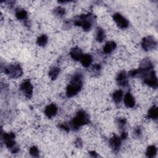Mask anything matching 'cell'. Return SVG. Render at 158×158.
Returning <instances> with one entry per match:
<instances>
[{
    "label": "cell",
    "mask_w": 158,
    "mask_h": 158,
    "mask_svg": "<svg viewBox=\"0 0 158 158\" xmlns=\"http://www.w3.org/2000/svg\"><path fill=\"white\" fill-rule=\"evenodd\" d=\"M59 127H60L61 129H62V130H65V131H66V132H69V127H68V126H67L66 123L60 124V125H59Z\"/></svg>",
    "instance_id": "cell-27"
},
{
    "label": "cell",
    "mask_w": 158,
    "mask_h": 158,
    "mask_svg": "<svg viewBox=\"0 0 158 158\" xmlns=\"http://www.w3.org/2000/svg\"><path fill=\"white\" fill-rule=\"evenodd\" d=\"M157 108L156 106H153L149 110L147 114V117L152 119H157Z\"/></svg>",
    "instance_id": "cell-17"
},
{
    "label": "cell",
    "mask_w": 158,
    "mask_h": 158,
    "mask_svg": "<svg viewBox=\"0 0 158 158\" xmlns=\"http://www.w3.org/2000/svg\"><path fill=\"white\" fill-rule=\"evenodd\" d=\"M82 87V76L78 74L75 75L72 78L70 84L67 86L66 90V95L67 97L71 98L76 95Z\"/></svg>",
    "instance_id": "cell-1"
},
{
    "label": "cell",
    "mask_w": 158,
    "mask_h": 158,
    "mask_svg": "<svg viewBox=\"0 0 158 158\" xmlns=\"http://www.w3.org/2000/svg\"><path fill=\"white\" fill-rule=\"evenodd\" d=\"M48 42V37L46 35H42L40 37L38 38L37 39V44L39 46L41 47H44L45 44H46Z\"/></svg>",
    "instance_id": "cell-22"
},
{
    "label": "cell",
    "mask_w": 158,
    "mask_h": 158,
    "mask_svg": "<svg viewBox=\"0 0 158 158\" xmlns=\"http://www.w3.org/2000/svg\"><path fill=\"white\" fill-rule=\"evenodd\" d=\"M126 123V120L125 119H120L118 120L119 127L120 128H122L124 126H125Z\"/></svg>",
    "instance_id": "cell-26"
},
{
    "label": "cell",
    "mask_w": 158,
    "mask_h": 158,
    "mask_svg": "<svg viewBox=\"0 0 158 158\" xmlns=\"http://www.w3.org/2000/svg\"><path fill=\"white\" fill-rule=\"evenodd\" d=\"M124 103L125 105L128 108H133L135 104V101L132 96V95L130 93H127L124 97Z\"/></svg>",
    "instance_id": "cell-14"
},
{
    "label": "cell",
    "mask_w": 158,
    "mask_h": 158,
    "mask_svg": "<svg viewBox=\"0 0 158 158\" xmlns=\"http://www.w3.org/2000/svg\"><path fill=\"white\" fill-rule=\"evenodd\" d=\"M16 17L19 20H24L26 19L27 17V13L24 10H20L17 11L16 14Z\"/></svg>",
    "instance_id": "cell-23"
},
{
    "label": "cell",
    "mask_w": 158,
    "mask_h": 158,
    "mask_svg": "<svg viewBox=\"0 0 158 158\" xmlns=\"http://www.w3.org/2000/svg\"><path fill=\"white\" fill-rule=\"evenodd\" d=\"M54 13L58 15V16H62L63 15L65 14V11L64 8H61V7H58L54 10Z\"/></svg>",
    "instance_id": "cell-24"
},
{
    "label": "cell",
    "mask_w": 158,
    "mask_h": 158,
    "mask_svg": "<svg viewBox=\"0 0 158 158\" xmlns=\"http://www.w3.org/2000/svg\"><path fill=\"white\" fill-rule=\"evenodd\" d=\"M157 153V148L154 145L150 146L146 150V156L148 157H153L156 156Z\"/></svg>",
    "instance_id": "cell-19"
},
{
    "label": "cell",
    "mask_w": 158,
    "mask_h": 158,
    "mask_svg": "<svg viewBox=\"0 0 158 158\" xmlns=\"http://www.w3.org/2000/svg\"><path fill=\"white\" fill-rule=\"evenodd\" d=\"M116 81L120 86L122 87H125L127 85V74L126 72L122 71L120 72L116 78Z\"/></svg>",
    "instance_id": "cell-12"
},
{
    "label": "cell",
    "mask_w": 158,
    "mask_h": 158,
    "mask_svg": "<svg viewBox=\"0 0 158 158\" xmlns=\"http://www.w3.org/2000/svg\"><path fill=\"white\" fill-rule=\"evenodd\" d=\"M15 135L13 133H4L3 136V139L6 144L7 148L11 149V152L13 153H16L19 151V148L16 147V143L14 141L15 139Z\"/></svg>",
    "instance_id": "cell-4"
},
{
    "label": "cell",
    "mask_w": 158,
    "mask_h": 158,
    "mask_svg": "<svg viewBox=\"0 0 158 158\" xmlns=\"http://www.w3.org/2000/svg\"><path fill=\"white\" fill-rule=\"evenodd\" d=\"M75 146H77V148H81V147H82V140H81V138H78L77 139V140L75 141Z\"/></svg>",
    "instance_id": "cell-28"
},
{
    "label": "cell",
    "mask_w": 158,
    "mask_h": 158,
    "mask_svg": "<svg viewBox=\"0 0 158 158\" xmlns=\"http://www.w3.org/2000/svg\"><path fill=\"white\" fill-rule=\"evenodd\" d=\"M100 68H101L100 65L97 64H95V65H93V69L94 71H99Z\"/></svg>",
    "instance_id": "cell-29"
},
{
    "label": "cell",
    "mask_w": 158,
    "mask_h": 158,
    "mask_svg": "<svg viewBox=\"0 0 158 158\" xmlns=\"http://www.w3.org/2000/svg\"><path fill=\"white\" fill-rule=\"evenodd\" d=\"M123 96V92L122 90H117L115 92L113 95H112V98L116 103H119L120 102Z\"/></svg>",
    "instance_id": "cell-21"
},
{
    "label": "cell",
    "mask_w": 158,
    "mask_h": 158,
    "mask_svg": "<svg viewBox=\"0 0 158 158\" xmlns=\"http://www.w3.org/2000/svg\"><path fill=\"white\" fill-rule=\"evenodd\" d=\"M90 122L88 115L84 111L77 112L76 116L71 121V126L74 130H77L79 127Z\"/></svg>",
    "instance_id": "cell-2"
},
{
    "label": "cell",
    "mask_w": 158,
    "mask_h": 158,
    "mask_svg": "<svg viewBox=\"0 0 158 158\" xmlns=\"http://www.w3.org/2000/svg\"><path fill=\"white\" fill-rule=\"evenodd\" d=\"M57 112L58 108L54 104H51L47 106L44 110L45 114L50 119L54 117L56 114V113H57Z\"/></svg>",
    "instance_id": "cell-10"
},
{
    "label": "cell",
    "mask_w": 158,
    "mask_h": 158,
    "mask_svg": "<svg viewBox=\"0 0 158 158\" xmlns=\"http://www.w3.org/2000/svg\"><path fill=\"white\" fill-rule=\"evenodd\" d=\"M127 137V133L126 132H123L121 135V138L122 139H126Z\"/></svg>",
    "instance_id": "cell-31"
},
{
    "label": "cell",
    "mask_w": 158,
    "mask_h": 158,
    "mask_svg": "<svg viewBox=\"0 0 158 158\" xmlns=\"http://www.w3.org/2000/svg\"><path fill=\"white\" fill-rule=\"evenodd\" d=\"M81 61L84 67H89L90 64H91L92 62V58L90 54H84L81 59Z\"/></svg>",
    "instance_id": "cell-16"
},
{
    "label": "cell",
    "mask_w": 158,
    "mask_h": 158,
    "mask_svg": "<svg viewBox=\"0 0 158 158\" xmlns=\"http://www.w3.org/2000/svg\"><path fill=\"white\" fill-rule=\"evenodd\" d=\"M92 15L87 14L82 15L80 16L78 19L76 20L75 22V25L77 26H81L85 31L89 30L91 29L92 24Z\"/></svg>",
    "instance_id": "cell-3"
},
{
    "label": "cell",
    "mask_w": 158,
    "mask_h": 158,
    "mask_svg": "<svg viewBox=\"0 0 158 158\" xmlns=\"http://www.w3.org/2000/svg\"><path fill=\"white\" fill-rule=\"evenodd\" d=\"M30 153L33 157H38L39 151L36 146H32L30 149Z\"/></svg>",
    "instance_id": "cell-25"
},
{
    "label": "cell",
    "mask_w": 158,
    "mask_h": 158,
    "mask_svg": "<svg viewBox=\"0 0 158 158\" xmlns=\"http://www.w3.org/2000/svg\"><path fill=\"white\" fill-rule=\"evenodd\" d=\"M70 54L71 58L75 61H81L82 57L84 55L82 50L78 47H75L72 49Z\"/></svg>",
    "instance_id": "cell-13"
},
{
    "label": "cell",
    "mask_w": 158,
    "mask_h": 158,
    "mask_svg": "<svg viewBox=\"0 0 158 158\" xmlns=\"http://www.w3.org/2000/svg\"><path fill=\"white\" fill-rule=\"evenodd\" d=\"M141 45L143 49L145 51H150L156 47L157 42L153 37L148 36L143 38Z\"/></svg>",
    "instance_id": "cell-7"
},
{
    "label": "cell",
    "mask_w": 158,
    "mask_h": 158,
    "mask_svg": "<svg viewBox=\"0 0 158 158\" xmlns=\"http://www.w3.org/2000/svg\"><path fill=\"white\" fill-rule=\"evenodd\" d=\"M96 40L99 42H102L105 38V33L103 29L98 28L96 32Z\"/></svg>",
    "instance_id": "cell-20"
},
{
    "label": "cell",
    "mask_w": 158,
    "mask_h": 158,
    "mask_svg": "<svg viewBox=\"0 0 158 158\" xmlns=\"http://www.w3.org/2000/svg\"><path fill=\"white\" fill-rule=\"evenodd\" d=\"M90 154H91L93 157H97V156H98L97 153H96L95 151H92V152H90Z\"/></svg>",
    "instance_id": "cell-32"
},
{
    "label": "cell",
    "mask_w": 158,
    "mask_h": 158,
    "mask_svg": "<svg viewBox=\"0 0 158 158\" xmlns=\"http://www.w3.org/2000/svg\"><path fill=\"white\" fill-rule=\"evenodd\" d=\"M116 48V43L114 41L108 42L103 48V51L106 54H109Z\"/></svg>",
    "instance_id": "cell-15"
},
{
    "label": "cell",
    "mask_w": 158,
    "mask_h": 158,
    "mask_svg": "<svg viewBox=\"0 0 158 158\" xmlns=\"http://www.w3.org/2000/svg\"><path fill=\"white\" fill-rule=\"evenodd\" d=\"M5 73L12 78H17L22 74V71L19 64L11 65L5 69Z\"/></svg>",
    "instance_id": "cell-6"
},
{
    "label": "cell",
    "mask_w": 158,
    "mask_h": 158,
    "mask_svg": "<svg viewBox=\"0 0 158 158\" xmlns=\"http://www.w3.org/2000/svg\"><path fill=\"white\" fill-rule=\"evenodd\" d=\"M20 90L26 97L30 98L33 94V87L29 81H26L20 85Z\"/></svg>",
    "instance_id": "cell-9"
},
{
    "label": "cell",
    "mask_w": 158,
    "mask_h": 158,
    "mask_svg": "<svg viewBox=\"0 0 158 158\" xmlns=\"http://www.w3.org/2000/svg\"><path fill=\"white\" fill-rule=\"evenodd\" d=\"M113 19L114 21L116 22L117 26L121 29H126L129 27V21L123 17L119 13H116L113 16Z\"/></svg>",
    "instance_id": "cell-8"
},
{
    "label": "cell",
    "mask_w": 158,
    "mask_h": 158,
    "mask_svg": "<svg viewBox=\"0 0 158 158\" xmlns=\"http://www.w3.org/2000/svg\"><path fill=\"white\" fill-rule=\"evenodd\" d=\"M109 143L111 148L115 151H118L121 145V139L119 137L116 136V135H114V137H112L110 139Z\"/></svg>",
    "instance_id": "cell-11"
},
{
    "label": "cell",
    "mask_w": 158,
    "mask_h": 158,
    "mask_svg": "<svg viewBox=\"0 0 158 158\" xmlns=\"http://www.w3.org/2000/svg\"><path fill=\"white\" fill-rule=\"evenodd\" d=\"M135 134L136 135L137 137H139L140 135H141V130H140V129L139 128H137V129H135Z\"/></svg>",
    "instance_id": "cell-30"
},
{
    "label": "cell",
    "mask_w": 158,
    "mask_h": 158,
    "mask_svg": "<svg viewBox=\"0 0 158 158\" xmlns=\"http://www.w3.org/2000/svg\"><path fill=\"white\" fill-rule=\"evenodd\" d=\"M60 72V69L59 67H54L51 68L49 72V75L52 80H55L57 78Z\"/></svg>",
    "instance_id": "cell-18"
},
{
    "label": "cell",
    "mask_w": 158,
    "mask_h": 158,
    "mask_svg": "<svg viewBox=\"0 0 158 158\" xmlns=\"http://www.w3.org/2000/svg\"><path fill=\"white\" fill-rule=\"evenodd\" d=\"M141 77L144 79V82L148 85L156 88L157 87V79L154 71H150L142 73Z\"/></svg>",
    "instance_id": "cell-5"
}]
</instances>
